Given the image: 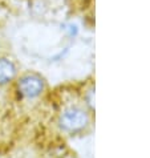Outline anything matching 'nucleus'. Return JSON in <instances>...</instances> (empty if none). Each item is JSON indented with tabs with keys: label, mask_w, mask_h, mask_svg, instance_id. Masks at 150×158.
I'll return each mask as SVG.
<instances>
[{
	"label": "nucleus",
	"mask_w": 150,
	"mask_h": 158,
	"mask_svg": "<svg viewBox=\"0 0 150 158\" xmlns=\"http://www.w3.org/2000/svg\"><path fill=\"white\" fill-rule=\"evenodd\" d=\"M16 76V67L11 60L0 57V85H6Z\"/></svg>",
	"instance_id": "nucleus-3"
},
{
	"label": "nucleus",
	"mask_w": 150,
	"mask_h": 158,
	"mask_svg": "<svg viewBox=\"0 0 150 158\" xmlns=\"http://www.w3.org/2000/svg\"><path fill=\"white\" fill-rule=\"evenodd\" d=\"M88 124V116L81 109L70 108L63 112V114L59 118V125L64 131L68 133H74L80 131L86 126Z\"/></svg>",
	"instance_id": "nucleus-1"
},
{
	"label": "nucleus",
	"mask_w": 150,
	"mask_h": 158,
	"mask_svg": "<svg viewBox=\"0 0 150 158\" xmlns=\"http://www.w3.org/2000/svg\"><path fill=\"white\" fill-rule=\"evenodd\" d=\"M17 89L20 94L28 98H35L40 96L44 90V80L41 76L35 73H28L23 76L17 82Z\"/></svg>",
	"instance_id": "nucleus-2"
}]
</instances>
